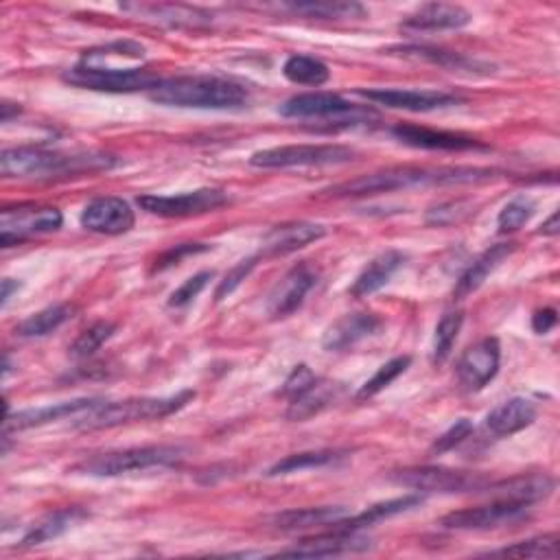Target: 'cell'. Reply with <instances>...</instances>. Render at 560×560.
Segmentation results:
<instances>
[{
  "label": "cell",
  "mask_w": 560,
  "mask_h": 560,
  "mask_svg": "<svg viewBox=\"0 0 560 560\" xmlns=\"http://www.w3.org/2000/svg\"><path fill=\"white\" fill-rule=\"evenodd\" d=\"M354 151L344 145H285L252 153L250 164L259 169H289V166H326L352 160Z\"/></svg>",
  "instance_id": "9c48e42d"
},
{
  "label": "cell",
  "mask_w": 560,
  "mask_h": 560,
  "mask_svg": "<svg viewBox=\"0 0 560 560\" xmlns=\"http://www.w3.org/2000/svg\"><path fill=\"white\" fill-rule=\"evenodd\" d=\"M114 158L105 153H60L42 147H12L0 153V173L5 177H69L114 166Z\"/></svg>",
  "instance_id": "3957f363"
},
{
  "label": "cell",
  "mask_w": 560,
  "mask_h": 560,
  "mask_svg": "<svg viewBox=\"0 0 560 560\" xmlns=\"http://www.w3.org/2000/svg\"><path fill=\"white\" fill-rule=\"evenodd\" d=\"M551 490H553V480L545 473H536V475H517L501 482H488L482 493H488L493 499L532 506L549 497Z\"/></svg>",
  "instance_id": "7402d4cb"
},
{
  "label": "cell",
  "mask_w": 560,
  "mask_h": 560,
  "mask_svg": "<svg viewBox=\"0 0 560 560\" xmlns=\"http://www.w3.org/2000/svg\"><path fill=\"white\" fill-rule=\"evenodd\" d=\"M410 363H412V357H408V354H403V357H395V359H390L388 363H384L375 375H372L363 386H361V390L357 393V399L359 401H365V399H372V397H377L379 393H384L388 386H393L403 372L410 368Z\"/></svg>",
  "instance_id": "d590c367"
},
{
  "label": "cell",
  "mask_w": 560,
  "mask_h": 560,
  "mask_svg": "<svg viewBox=\"0 0 560 560\" xmlns=\"http://www.w3.org/2000/svg\"><path fill=\"white\" fill-rule=\"evenodd\" d=\"M125 12H134L140 18H151L169 27H202L213 21V16L200 8L175 5V3H134L123 5Z\"/></svg>",
  "instance_id": "4316f807"
},
{
  "label": "cell",
  "mask_w": 560,
  "mask_h": 560,
  "mask_svg": "<svg viewBox=\"0 0 560 560\" xmlns=\"http://www.w3.org/2000/svg\"><path fill=\"white\" fill-rule=\"evenodd\" d=\"M536 211V204L530 200V198H514L512 202H508L499 217H497V228L501 235H508V233H514L519 231L521 226H525L530 222V217L534 215Z\"/></svg>",
  "instance_id": "60d3db41"
},
{
  "label": "cell",
  "mask_w": 560,
  "mask_h": 560,
  "mask_svg": "<svg viewBox=\"0 0 560 560\" xmlns=\"http://www.w3.org/2000/svg\"><path fill=\"white\" fill-rule=\"evenodd\" d=\"M462 322H464V315L460 311H449L440 318L438 326H436V335H434V346H432V361L438 365V363H445L456 346V339L460 335V328H462Z\"/></svg>",
  "instance_id": "8d00e7d4"
},
{
  "label": "cell",
  "mask_w": 560,
  "mask_h": 560,
  "mask_svg": "<svg viewBox=\"0 0 560 560\" xmlns=\"http://www.w3.org/2000/svg\"><path fill=\"white\" fill-rule=\"evenodd\" d=\"M211 278H213V272H200V274L191 276L189 281H184V283L171 294L169 307L182 309V307H186V304H191V302L209 287Z\"/></svg>",
  "instance_id": "b9f144b4"
},
{
  "label": "cell",
  "mask_w": 560,
  "mask_h": 560,
  "mask_svg": "<svg viewBox=\"0 0 560 560\" xmlns=\"http://www.w3.org/2000/svg\"><path fill=\"white\" fill-rule=\"evenodd\" d=\"M285 119H333L337 123L357 125L370 119H377L372 110H361L333 92H304L287 99L281 110Z\"/></svg>",
  "instance_id": "ba28073f"
},
{
  "label": "cell",
  "mask_w": 560,
  "mask_h": 560,
  "mask_svg": "<svg viewBox=\"0 0 560 560\" xmlns=\"http://www.w3.org/2000/svg\"><path fill=\"white\" fill-rule=\"evenodd\" d=\"M196 399L194 390H184L166 399H127L108 403L101 401L95 410L75 419V427L82 432H97V430H112L119 425H129L138 421H155L166 419L179 412L184 406H189Z\"/></svg>",
  "instance_id": "5b68a950"
},
{
  "label": "cell",
  "mask_w": 560,
  "mask_h": 560,
  "mask_svg": "<svg viewBox=\"0 0 560 560\" xmlns=\"http://www.w3.org/2000/svg\"><path fill=\"white\" fill-rule=\"evenodd\" d=\"M337 460L335 451H307V453H294L287 456L285 460L276 462L267 475H287V473H298V471H307V469H318V466H326L331 462Z\"/></svg>",
  "instance_id": "f35d334b"
},
{
  "label": "cell",
  "mask_w": 560,
  "mask_h": 560,
  "mask_svg": "<svg viewBox=\"0 0 560 560\" xmlns=\"http://www.w3.org/2000/svg\"><path fill=\"white\" fill-rule=\"evenodd\" d=\"M257 261H259V257H252V259H246V261H241L239 265H235V267L226 274V278L220 283V287H217V291H215V300L220 302V300L228 298V296L248 278V274L257 267Z\"/></svg>",
  "instance_id": "f6af8a7d"
},
{
  "label": "cell",
  "mask_w": 560,
  "mask_h": 560,
  "mask_svg": "<svg viewBox=\"0 0 560 560\" xmlns=\"http://www.w3.org/2000/svg\"><path fill=\"white\" fill-rule=\"evenodd\" d=\"M318 283V270L311 263H298L291 267L278 285L272 289L267 300V313L274 320H283L298 311L307 298V294Z\"/></svg>",
  "instance_id": "5bb4252c"
},
{
  "label": "cell",
  "mask_w": 560,
  "mask_h": 560,
  "mask_svg": "<svg viewBox=\"0 0 560 560\" xmlns=\"http://www.w3.org/2000/svg\"><path fill=\"white\" fill-rule=\"evenodd\" d=\"M393 482L423 493H482L484 486L488 484L486 480L473 473L443 469V466L403 469L393 475Z\"/></svg>",
  "instance_id": "30bf717a"
},
{
  "label": "cell",
  "mask_w": 560,
  "mask_h": 560,
  "mask_svg": "<svg viewBox=\"0 0 560 560\" xmlns=\"http://www.w3.org/2000/svg\"><path fill=\"white\" fill-rule=\"evenodd\" d=\"M536 414H538L536 406L530 399L512 397L488 412L486 430L497 438L514 436L525 427H530L536 421Z\"/></svg>",
  "instance_id": "d4e9b609"
},
{
  "label": "cell",
  "mask_w": 560,
  "mask_h": 560,
  "mask_svg": "<svg viewBox=\"0 0 560 560\" xmlns=\"http://www.w3.org/2000/svg\"><path fill=\"white\" fill-rule=\"evenodd\" d=\"M73 86L99 92L153 90L160 79L147 71V51L138 42L121 40L82 55L75 69L64 73Z\"/></svg>",
  "instance_id": "6da1fadb"
},
{
  "label": "cell",
  "mask_w": 560,
  "mask_h": 560,
  "mask_svg": "<svg viewBox=\"0 0 560 560\" xmlns=\"http://www.w3.org/2000/svg\"><path fill=\"white\" fill-rule=\"evenodd\" d=\"M116 333V324L112 322H95L92 326H88L71 346V354L77 359H86L90 354H95L112 335Z\"/></svg>",
  "instance_id": "ab89813d"
},
{
  "label": "cell",
  "mask_w": 560,
  "mask_h": 560,
  "mask_svg": "<svg viewBox=\"0 0 560 560\" xmlns=\"http://www.w3.org/2000/svg\"><path fill=\"white\" fill-rule=\"evenodd\" d=\"M406 254L399 250H386L379 257L372 259L361 274L354 278L350 287L352 298H368L372 294H377L382 287L390 283V278L403 267Z\"/></svg>",
  "instance_id": "484cf974"
},
{
  "label": "cell",
  "mask_w": 560,
  "mask_h": 560,
  "mask_svg": "<svg viewBox=\"0 0 560 560\" xmlns=\"http://www.w3.org/2000/svg\"><path fill=\"white\" fill-rule=\"evenodd\" d=\"M501 346L495 337H484L473 344L458 361V382L466 393L484 390L499 372Z\"/></svg>",
  "instance_id": "7c38bea8"
},
{
  "label": "cell",
  "mask_w": 560,
  "mask_h": 560,
  "mask_svg": "<svg viewBox=\"0 0 560 560\" xmlns=\"http://www.w3.org/2000/svg\"><path fill=\"white\" fill-rule=\"evenodd\" d=\"M393 55H401L406 60H416V62H427L440 69H447L451 73H471V75H490L493 66L486 62H480L475 58H466L462 53H453L447 49L438 47H427V45H410V47H393Z\"/></svg>",
  "instance_id": "ffe728a7"
},
{
  "label": "cell",
  "mask_w": 560,
  "mask_h": 560,
  "mask_svg": "<svg viewBox=\"0 0 560 560\" xmlns=\"http://www.w3.org/2000/svg\"><path fill=\"white\" fill-rule=\"evenodd\" d=\"M136 215L123 198H97L82 213V226L97 235H125L134 228Z\"/></svg>",
  "instance_id": "2e32d148"
},
{
  "label": "cell",
  "mask_w": 560,
  "mask_h": 560,
  "mask_svg": "<svg viewBox=\"0 0 560 560\" xmlns=\"http://www.w3.org/2000/svg\"><path fill=\"white\" fill-rule=\"evenodd\" d=\"M471 23V14L451 3H427L403 23L406 32H458Z\"/></svg>",
  "instance_id": "cb8c5ba5"
},
{
  "label": "cell",
  "mask_w": 560,
  "mask_h": 560,
  "mask_svg": "<svg viewBox=\"0 0 560 560\" xmlns=\"http://www.w3.org/2000/svg\"><path fill=\"white\" fill-rule=\"evenodd\" d=\"M471 213H473V207L469 202H449V204H440V207L432 209L425 220L430 226H451V224L462 222Z\"/></svg>",
  "instance_id": "7bdbcfd3"
},
{
  "label": "cell",
  "mask_w": 560,
  "mask_h": 560,
  "mask_svg": "<svg viewBox=\"0 0 560 560\" xmlns=\"http://www.w3.org/2000/svg\"><path fill=\"white\" fill-rule=\"evenodd\" d=\"M211 246L207 244H179L171 250H166L158 261H155V272L160 270H166L171 265H177L184 257H191V254H202V252H209Z\"/></svg>",
  "instance_id": "7dc6e473"
},
{
  "label": "cell",
  "mask_w": 560,
  "mask_h": 560,
  "mask_svg": "<svg viewBox=\"0 0 560 560\" xmlns=\"http://www.w3.org/2000/svg\"><path fill=\"white\" fill-rule=\"evenodd\" d=\"M527 510L530 506L525 503L493 499L486 506L451 512L440 521V525L447 530H493V527H501L525 519Z\"/></svg>",
  "instance_id": "4fadbf2b"
},
{
  "label": "cell",
  "mask_w": 560,
  "mask_h": 560,
  "mask_svg": "<svg viewBox=\"0 0 560 560\" xmlns=\"http://www.w3.org/2000/svg\"><path fill=\"white\" fill-rule=\"evenodd\" d=\"M473 432V423L469 419H460L453 427H449L432 447V453H447L451 449H456L458 445H462Z\"/></svg>",
  "instance_id": "bcb514c9"
},
{
  "label": "cell",
  "mask_w": 560,
  "mask_h": 560,
  "mask_svg": "<svg viewBox=\"0 0 560 560\" xmlns=\"http://www.w3.org/2000/svg\"><path fill=\"white\" fill-rule=\"evenodd\" d=\"M315 379H318V377L313 375V370H311L309 365L300 363V365L294 368V372L287 377V382H285V386H283V390H281V397H285L287 401H294V399L300 397L304 390H309V388L315 384Z\"/></svg>",
  "instance_id": "ee69618b"
},
{
  "label": "cell",
  "mask_w": 560,
  "mask_h": 560,
  "mask_svg": "<svg viewBox=\"0 0 560 560\" xmlns=\"http://www.w3.org/2000/svg\"><path fill=\"white\" fill-rule=\"evenodd\" d=\"M281 10L311 21H354L368 16L363 5L350 0H304V3H285Z\"/></svg>",
  "instance_id": "f546056e"
},
{
  "label": "cell",
  "mask_w": 560,
  "mask_h": 560,
  "mask_svg": "<svg viewBox=\"0 0 560 560\" xmlns=\"http://www.w3.org/2000/svg\"><path fill=\"white\" fill-rule=\"evenodd\" d=\"M149 97L160 105L196 110H235L248 103V90L241 84L202 75L160 79V84L149 90Z\"/></svg>",
  "instance_id": "277c9868"
},
{
  "label": "cell",
  "mask_w": 560,
  "mask_h": 560,
  "mask_svg": "<svg viewBox=\"0 0 560 560\" xmlns=\"http://www.w3.org/2000/svg\"><path fill=\"white\" fill-rule=\"evenodd\" d=\"M0 110H3V114H0V121H3V123H10L12 114H21L18 103H10V101H3V105H0Z\"/></svg>",
  "instance_id": "816d5d0a"
},
{
  "label": "cell",
  "mask_w": 560,
  "mask_h": 560,
  "mask_svg": "<svg viewBox=\"0 0 560 560\" xmlns=\"http://www.w3.org/2000/svg\"><path fill=\"white\" fill-rule=\"evenodd\" d=\"M558 213H553L543 226H540V235H547V237H556L558 235Z\"/></svg>",
  "instance_id": "681fc988"
},
{
  "label": "cell",
  "mask_w": 560,
  "mask_h": 560,
  "mask_svg": "<svg viewBox=\"0 0 560 560\" xmlns=\"http://www.w3.org/2000/svg\"><path fill=\"white\" fill-rule=\"evenodd\" d=\"M348 517L350 512L341 506H320V508H298V510L281 512L272 519V523L285 532H300V530H313V527H335Z\"/></svg>",
  "instance_id": "f1b7e54d"
},
{
  "label": "cell",
  "mask_w": 560,
  "mask_h": 560,
  "mask_svg": "<svg viewBox=\"0 0 560 560\" xmlns=\"http://www.w3.org/2000/svg\"><path fill=\"white\" fill-rule=\"evenodd\" d=\"M359 95L368 101H375L379 105L393 110H408V112H434L443 108H451L462 99L449 92L436 90H399V88H377V90H359Z\"/></svg>",
  "instance_id": "e0dca14e"
},
{
  "label": "cell",
  "mask_w": 560,
  "mask_h": 560,
  "mask_svg": "<svg viewBox=\"0 0 560 560\" xmlns=\"http://www.w3.org/2000/svg\"><path fill=\"white\" fill-rule=\"evenodd\" d=\"M490 556L503 558H556L558 556V534H545L530 540L514 543L510 547L490 551Z\"/></svg>",
  "instance_id": "74e56055"
},
{
  "label": "cell",
  "mask_w": 560,
  "mask_h": 560,
  "mask_svg": "<svg viewBox=\"0 0 560 560\" xmlns=\"http://www.w3.org/2000/svg\"><path fill=\"white\" fill-rule=\"evenodd\" d=\"M62 213L55 207L18 204L5 207L0 215V246L14 248L36 235L55 233L62 228Z\"/></svg>",
  "instance_id": "52a82bcc"
},
{
  "label": "cell",
  "mask_w": 560,
  "mask_h": 560,
  "mask_svg": "<svg viewBox=\"0 0 560 560\" xmlns=\"http://www.w3.org/2000/svg\"><path fill=\"white\" fill-rule=\"evenodd\" d=\"M423 499L419 495H406V497H397V499H390V501H382V503H375L370 506L368 510L359 512V514H350L348 519H344L339 525L335 527H346V530H363L368 525H375L384 519H390V517H397V514H403L416 506H421Z\"/></svg>",
  "instance_id": "1f68e13d"
},
{
  "label": "cell",
  "mask_w": 560,
  "mask_h": 560,
  "mask_svg": "<svg viewBox=\"0 0 560 560\" xmlns=\"http://www.w3.org/2000/svg\"><path fill=\"white\" fill-rule=\"evenodd\" d=\"M393 134L410 145V147H419V149H438V151H466V149H484V145L477 138L464 136V134H456V132H438V129H430V127H419V125H397L393 129Z\"/></svg>",
  "instance_id": "603a6c76"
},
{
  "label": "cell",
  "mask_w": 560,
  "mask_h": 560,
  "mask_svg": "<svg viewBox=\"0 0 560 560\" xmlns=\"http://www.w3.org/2000/svg\"><path fill=\"white\" fill-rule=\"evenodd\" d=\"M341 395V386L335 382H326V379H315V384L304 390L300 397H296L294 401H289V410H287V419L302 423L309 421L311 416L320 414L322 410H326L333 401H337Z\"/></svg>",
  "instance_id": "4dcf8cb0"
},
{
  "label": "cell",
  "mask_w": 560,
  "mask_h": 560,
  "mask_svg": "<svg viewBox=\"0 0 560 560\" xmlns=\"http://www.w3.org/2000/svg\"><path fill=\"white\" fill-rule=\"evenodd\" d=\"M495 177L490 169L473 166H449V169H419V166H397L379 173L361 175L357 179L333 186L328 191L333 198H363L377 194H393L414 186H447V184H477Z\"/></svg>",
  "instance_id": "7a4b0ae2"
},
{
  "label": "cell",
  "mask_w": 560,
  "mask_h": 560,
  "mask_svg": "<svg viewBox=\"0 0 560 560\" xmlns=\"http://www.w3.org/2000/svg\"><path fill=\"white\" fill-rule=\"evenodd\" d=\"M228 204V196L220 189H198L179 196H140L138 207L158 217H194L207 215Z\"/></svg>",
  "instance_id": "8fae6325"
},
{
  "label": "cell",
  "mask_w": 560,
  "mask_h": 560,
  "mask_svg": "<svg viewBox=\"0 0 560 560\" xmlns=\"http://www.w3.org/2000/svg\"><path fill=\"white\" fill-rule=\"evenodd\" d=\"M556 322H558V313H556V309H549V307L547 309H538L532 315V328L538 335H547L556 326Z\"/></svg>",
  "instance_id": "c3c4849f"
},
{
  "label": "cell",
  "mask_w": 560,
  "mask_h": 560,
  "mask_svg": "<svg viewBox=\"0 0 560 560\" xmlns=\"http://www.w3.org/2000/svg\"><path fill=\"white\" fill-rule=\"evenodd\" d=\"M73 307L71 304H55V307H47L38 313H34L32 318H27L16 333H21L23 337H45L53 331H58L62 324H66L73 318Z\"/></svg>",
  "instance_id": "e575fe53"
},
{
  "label": "cell",
  "mask_w": 560,
  "mask_h": 560,
  "mask_svg": "<svg viewBox=\"0 0 560 560\" xmlns=\"http://www.w3.org/2000/svg\"><path fill=\"white\" fill-rule=\"evenodd\" d=\"M84 517H86V512L79 508H66V510L51 512L27 532V536L23 538V545L34 547V545H42L53 538H60L66 530H71Z\"/></svg>",
  "instance_id": "d6a6232c"
},
{
  "label": "cell",
  "mask_w": 560,
  "mask_h": 560,
  "mask_svg": "<svg viewBox=\"0 0 560 560\" xmlns=\"http://www.w3.org/2000/svg\"><path fill=\"white\" fill-rule=\"evenodd\" d=\"M382 326L384 322L375 313H348L328 326L322 346L328 352H341L357 346L361 339L375 335Z\"/></svg>",
  "instance_id": "44dd1931"
},
{
  "label": "cell",
  "mask_w": 560,
  "mask_h": 560,
  "mask_svg": "<svg viewBox=\"0 0 560 560\" xmlns=\"http://www.w3.org/2000/svg\"><path fill=\"white\" fill-rule=\"evenodd\" d=\"M514 252V244H497L493 248H488L484 254H480L466 270L464 274L458 278L456 289H453V298L456 300H464L466 296L475 294L486 278Z\"/></svg>",
  "instance_id": "83f0119b"
},
{
  "label": "cell",
  "mask_w": 560,
  "mask_h": 560,
  "mask_svg": "<svg viewBox=\"0 0 560 560\" xmlns=\"http://www.w3.org/2000/svg\"><path fill=\"white\" fill-rule=\"evenodd\" d=\"M283 75L298 86H324L331 79L328 66L311 55H291L283 66Z\"/></svg>",
  "instance_id": "836d02e7"
},
{
  "label": "cell",
  "mask_w": 560,
  "mask_h": 560,
  "mask_svg": "<svg viewBox=\"0 0 560 560\" xmlns=\"http://www.w3.org/2000/svg\"><path fill=\"white\" fill-rule=\"evenodd\" d=\"M324 235H326V228L311 222H291V224L274 226L261 241L259 259L291 254L313 241H320Z\"/></svg>",
  "instance_id": "ac0fdd59"
},
{
  "label": "cell",
  "mask_w": 560,
  "mask_h": 560,
  "mask_svg": "<svg viewBox=\"0 0 560 560\" xmlns=\"http://www.w3.org/2000/svg\"><path fill=\"white\" fill-rule=\"evenodd\" d=\"M18 287H21V285H18L16 281H12V278H5V281H3V294H0V298H3V307L10 302L12 294L18 291Z\"/></svg>",
  "instance_id": "f907efd6"
},
{
  "label": "cell",
  "mask_w": 560,
  "mask_h": 560,
  "mask_svg": "<svg viewBox=\"0 0 560 560\" xmlns=\"http://www.w3.org/2000/svg\"><path fill=\"white\" fill-rule=\"evenodd\" d=\"M370 538L359 534V530L333 527L328 534H320L298 543L296 547L283 549L281 556H298V558H326V556H344V553H359L370 549Z\"/></svg>",
  "instance_id": "9a60e30c"
},
{
  "label": "cell",
  "mask_w": 560,
  "mask_h": 560,
  "mask_svg": "<svg viewBox=\"0 0 560 560\" xmlns=\"http://www.w3.org/2000/svg\"><path fill=\"white\" fill-rule=\"evenodd\" d=\"M99 403H101V399H75V401H66V403H55V406H45V408H36V410H23L16 414H8L5 434L40 427V425L62 421V419H77V416L95 410Z\"/></svg>",
  "instance_id": "d6986e66"
},
{
  "label": "cell",
  "mask_w": 560,
  "mask_h": 560,
  "mask_svg": "<svg viewBox=\"0 0 560 560\" xmlns=\"http://www.w3.org/2000/svg\"><path fill=\"white\" fill-rule=\"evenodd\" d=\"M182 460V449L169 445L153 447H134L123 451H110L101 456H92L73 466L75 473L90 477H116L134 471H145L153 466H171Z\"/></svg>",
  "instance_id": "8992f818"
}]
</instances>
